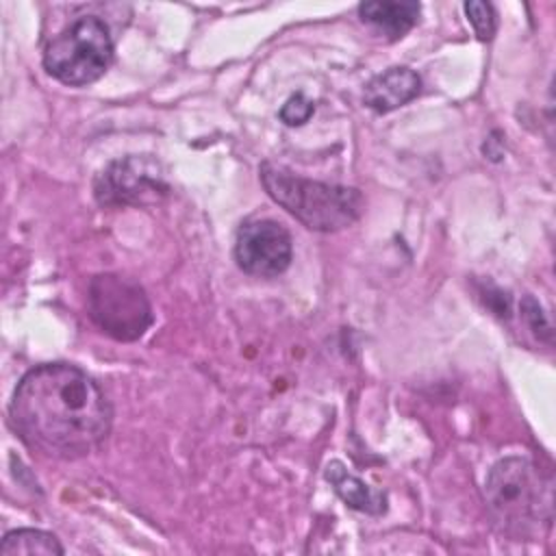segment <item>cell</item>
<instances>
[{
  "label": "cell",
  "mask_w": 556,
  "mask_h": 556,
  "mask_svg": "<svg viewBox=\"0 0 556 556\" xmlns=\"http://www.w3.org/2000/svg\"><path fill=\"white\" fill-rule=\"evenodd\" d=\"M315 113V104L313 100H308L304 93H293L280 109V119L287 126H302L304 122L311 119V115Z\"/></svg>",
  "instance_id": "13"
},
{
  "label": "cell",
  "mask_w": 556,
  "mask_h": 556,
  "mask_svg": "<svg viewBox=\"0 0 556 556\" xmlns=\"http://www.w3.org/2000/svg\"><path fill=\"white\" fill-rule=\"evenodd\" d=\"M521 311H523V317L528 319L530 328L534 330L536 337H543V339H549L552 337V326L547 321V317L543 315L541 311V304L534 300V298H523L521 302Z\"/></svg>",
  "instance_id": "14"
},
{
  "label": "cell",
  "mask_w": 556,
  "mask_h": 556,
  "mask_svg": "<svg viewBox=\"0 0 556 556\" xmlns=\"http://www.w3.org/2000/svg\"><path fill=\"white\" fill-rule=\"evenodd\" d=\"M421 7L417 2H397V0H378L358 4V15L374 30L387 39L404 37L419 20Z\"/></svg>",
  "instance_id": "9"
},
{
  "label": "cell",
  "mask_w": 556,
  "mask_h": 556,
  "mask_svg": "<svg viewBox=\"0 0 556 556\" xmlns=\"http://www.w3.org/2000/svg\"><path fill=\"white\" fill-rule=\"evenodd\" d=\"M9 417L26 445L54 458H80L111 432L113 408L80 367L46 363L22 376Z\"/></svg>",
  "instance_id": "1"
},
{
  "label": "cell",
  "mask_w": 556,
  "mask_h": 556,
  "mask_svg": "<svg viewBox=\"0 0 556 556\" xmlns=\"http://www.w3.org/2000/svg\"><path fill=\"white\" fill-rule=\"evenodd\" d=\"M63 552L59 539L39 528L11 530L0 543V556H61Z\"/></svg>",
  "instance_id": "11"
},
{
  "label": "cell",
  "mask_w": 556,
  "mask_h": 556,
  "mask_svg": "<svg viewBox=\"0 0 556 556\" xmlns=\"http://www.w3.org/2000/svg\"><path fill=\"white\" fill-rule=\"evenodd\" d=\"M167 193L161 163L148 154L115 159L93 180V195L102 206H148Z\"/></svg>",
  "instance_id": "6"
},
{
  "label": "cell",
  "mask_w": 556,
  "mask_h": 556,
  "mask_svg": "<svg viewBox=\"0 0 556 556\" xmlns=\"http://www.w3.org/2000/svg\"><path fill=\"white\" fill-rule=\"evenodd\" d=\"M293 258L289 230L269 217H254L239 226L235 261L241 271L258 278H274L287 271Z\"/></svg>",
  "instance_id": "7"
},
{
  "label": "cell",
  "mask_w": 556,
  "mask_h": 556,
  "mask_svg": "<svg viewBox=\"0 0 556 556\" xmlns=\"http://www.w3.org/2000/svg\"><path fill=\"white\" fill-rule=\"evenodd\" d=\"M465 13H467V20L473 26L478 39L489 41L495 35L497 17L489 2H465Z\"/></svg>",
  "instance_id": "12"
},
{
  "label": "cell",
  "mask_w": 556,
  "mask_h": 556,
  "mask_svg": "<svg viewBox=\"0 0 556 556\" xmlns=\"http://www.w3.org/2000/svg\"><path fill=\"white\" fill-rule=\"evenodd\" d=\"M484 502L504 534L532 541L552 528L554 480L534 460L506 456L486 473Z\"/></svg>",
  "instance_id": "2"
},
{
  "label": "cell",
  "mask_w": 556,
  "mask_h": 556,
  "mask_svg": "<svg viewBox=\"0 0 556 556\" xmlns=\"http://www.w3.org/2000/svg\"><path fill=\"white\" fill-rule=\"evenodd\" d=\"M326 480L332 484L334 493L354 510L367 515H382L387 510V495L361 478L352 476L343 463L332 460L326 465Z\"/></svg>",
  "instance_id": "10"
},
{
  "label": "cell",
  "mask_w": 556,
  "mask_h": 556,
  "mask_svg": "<svg viewBox=\"0 0 556 556\" xmlns=\"http://www.w3.org/2000/svg\"><path fill=\"white\" fill-rule=\"evenodd\" d=\"M93 324L115 341H137L152 326V306L143 287L119 274H98L87 287Z\"/></svg>",
  "instance_id": "5"
},
{
  "label": "cell",
  "mask_w": 556,
  "mask_h": 556,
  "mask_svg": "<svg viewBox=\"0 0 556 556\" xmlns=\"http://www.w3.org/2000/svg\"><path fill=\"white\" fill-rule=\"evenodd\" d=\"M113 61L109 26L96 15H83L61 30L43 52L46 72L63 85L85 87L102 78Z\"/></svg>",
  "instance_id": "4"
},
{
  "label": "cell",
  "mask_w": 556,
  "mask_h": 556,
  "mask_svg": "<svg viewBox=\"0 0 556 556\" xmlns=\"http://www.w3.org/2000/svg\"><path fill=\"white\" fill-rule=\"evenodd\" d=\"M419 89L421 78L410 67H389L365 85L363 102L376 113H389L410 102Z\"/></svg>",
  "instance_id": "8"
},
{
  "label": "cell",
  "mask_w": 556,
  "mask_h": 556,
  "mask_svg": "<svg viewBox=\"0 0 556 556\" xmlns=\"http://www.w3.org/2000/svg\"><path fill=\"white\" fill-rule=\"evenodd\" d=\"M258 174L269 198L308 230L337 232L352 226L365 208V200L354 187L311 180L271 161L261 163Z\"/></svg>",
  "instance_id": "3"
}]
</instances>
